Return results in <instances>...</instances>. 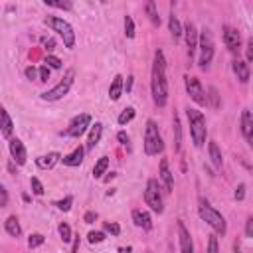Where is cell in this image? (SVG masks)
Instances as JSON below:
<instances>
[{"label":"cell","instance_id":"obj_52","mask_svg":"<svg viewBox=\"0 0 253 253\" xmlns=\"http://www.w3.org/2000/svg\"><path fill=\"white\" fill-rule=\"evenodd\" d=\"M130 85H132V77H128V81H126V85H125V87H126V91L130 89Z\"/></svg>","mask_w":253,"mask_h":253},{"label":"cell","instance_id":"obj_46","mask_svg":"<svg viewBox=\"0 0 253 253\" xmlns=\"http://www.w3.org/2000/svg\"><path fill=\"white\" fill-rule=\"evenodd\" d=\"M245 235L253 237V217H247V221H245Z\"/></svg>","mask_w":253,"mask_h":253},{"label":"cell","instance_id":"obj_12","mask_svg":"<svg viewBox=\"0 0 253 253\" xmlns=\"http://www.w3.org/2000/svg\"><path fill=\"white\" fill-rule=\"evenodd\" d=\"M8 148H10V154H12V160L18 164V166H24L26 160H28V152H26V146L20 138H10L8 142Z\"/></svg>","mask_w":253,"mask_h":253},{"label":"cell","instance_id":"obj_36","mask_svg":"<svg viewBox=\"0 0 253 253\" xmlns=\"http://www.w3.org/2000/svg\"><path fill=\"white\" fill-rule=\"evenodd\" d=\"M125 36L134 38V22H132L130 16H125Z\"/></svg>","mask_w":253,"mask_h":253},{"label":"cell","instance_id":"obj_54","mask_svg":"<svg viewBox=\"0 0 253 253\" xmlns=\"http://www.w3.org/2000/svg\"><path fill=\"white\" fill-rule=\"evenodd\" d=\"M101 2H107V0H101Z\"/></svg>","mask_w":253,"mask_h":253},{"label":"cell","instance_id":"obj_31","mask_svg":"<svg viewBox=\"0 0 253 253\" xmlns=\"http://www.w3.org/2000/svg\"><path fill=\"white\" fill-rule=\"evenodd\" d=\"M43 4L59 10H71V0H43Z\"/></svg>","mask_w":253,"mask_h":253},{"label":"cell","instance_id":"obj_10","mask_svg":"<svg viewBox=\"0 0 253 253\" xmlns=\"http://www.w3.org/2000/svg\"><path fill=\"white\" fill-rule=\"evenodd\" d=\"M184 83H186V91H188V95H190L192 101H196L198 105H208L206 89L202 87V83H200L198 77H190V75H186V77H184Z\"/></svg>","mask_w":253,"mask_h":253},{"label":"cell","instance_id":"obj_11","mask_svg":"<svg viewBox=\"0 0 253 253\" xmlns=\"http://www.w3.org/2000/svg\"><path fill=\"white\" fill-rule=\"evenodd\" d=\"M182 34H184L186 45H188V59L192 61L196 55V49H198V30L192 22H188L186 26H182Z\"/></svg>","mask_w":253,"mask_h":253},{"label":"cell","instance_id":"obj_7","mask_svg":"<svg viewBox=\"0 0 253 253\" xmlns=\"http://www.w3.org/2000/svg\"><path fill=\"white\" fill-rule=\"evenodd\" d=\"M144 202L146 206L156 211V213H162L164 210V202H162V192H160V184L156 178H150L146 182V190H144Z\"/></svg>","mask_w":253,"mask_h":253},{"label":"cell","instance_id":"obj_2","mask_svg":"<svg viewBox=\"0 0 253 253\" xmlns=\"http://www.w3.org/2000/svg\"><path fill=\"white\" fill-rule=\"evenodd\" d=\"M186 117H188V123H190V134H192L194 146L202 148V146H204V142H206V136H208L206 117H204L198 109H192V107H188V109H186Z\"/></svg>","mask_w":253,"mask_h":253},{"label":"cell","instance_id":"obj_23","mask_svg":"<svg viewBox=\"0 0 253 253\" xmlns=\"http://www.w3.org/2000/svg\"><path fill=\"white\" fill-rule=\"evenodd\" d=\"M83 154H85V148L77 146V148H73L67 156H63L61 160H63V164H65V166H79V164L83 162Z\"/></svg>","mask_w":253,"mask_h":253},{"label":"cell","instance_id":"obj_22","mask_svg":"<svg viewBox=\"0 0 253 253\" xmlns=\"http://www.w3.org/2000/svg\"><path fill=\"white\" fill-rule=\"evenodd\" d=\"M123 89H125L123 75H115L113 81H111V87H109V97H111V101H119L121 95H123Z\"/></svg>","mask_w":253,"mask_h":253},{"label":"cell","instance_id":"obj_15","mask_svg":"<svg viewBox=\"0 0 253 253\" xmlns=\"http://www.w3.org/2000/svg\"><path fill=\"white\" fill-rule=\"evenodd\" d=\"M178 237H180V251L192 253L194 251V245H192V239H190V233H188L184 221H178Z\"/></svg>","mask_w":253,"mask_h":253},{"label":"cell","instance_id":"obj_28","mask_svg":"<svg viewBox=\"0 0 253 253\" xmlns=\"http://www.w3.org/2000/svg\"><path fill=\"white\" fill-rule=\"evenodd\" d=\"M172 125H174V150L180 152V146H182V128H180V121H178L176 115L172 119Z\"/></svg>","mask_w":253,"mask_h":253},{"label":"cell","instance_id":"obj_33","mask_svg":"<svg viewBox=\"0 0 253 253\" xmlns=\"http://www.w3.org/2000/svg\"><path fill=\"white\" fill-rule=\"evenodd\" d=\"M71 204H73V198H71V196H65V198L59 200V202H53V206H55L57 210H61V211H69V210H71Z\"/></svg>","mask_w":253,"mask_h":253},{"label":"cell","instance_id":"obj_1","mask_svg":"<svg viewBox=\"0 0 253 253\" xmlns=\"http://www.w3.org/2000/svg\"><path fill=\"white\" fill-rule=\"evenodd\" d=\"M150 91L152 101L158 107H164L168 103V81H166V59L160 49L154 51L152 71H150Z\"/></svg>","mask_w":253,"mask_h":253},{"label":"cell","instance_id":"obj_47","mask_svg":"<svg viewBox=\"0 0 253 253\" xmlns=\"http://www.w3.org/2000/svg\"><path fill=\"white\" fill-rule=\"evenodd\" d=\"M42 43H43V47H45L47 51H51V49L55 47V42H53L51 38H42Z\"/></svg>","mask_w":253,"mask_h":253},{"label":"cell","instance_id":"obj_3","mask_svg":"<svg viewBox=\"0 0 253 253\" xmlns=\"http://www.w3.org/2000/svg\"><path fill=\"white\" fill-rule=\"evenodd\" d=\"M162 150H164V142H162L158 125L152 119H148L146 121V128H144V152L148 156H156Z\"/></svg>","mask_w":253,"mask_h":253},{"label":"cell","instance_id":"obj_8","mask_svg":"<svg viewBox=\"0 0 253 253\" xmlns=\"http://www.w3.org/2000/svg\"><path fill=\"white\" fill-rule=\"evenodd\" d=\"M73 77H75V71H73V69H69V71L65 73V77H63L57 85H53L49 91L42 93V99H43V101H57V99L65 97V95L69 93L71 85H73Z\"/></svg>","mask_w":253,"mask_h":253},{"label":"cell","instance_id":"obj_16","mask_svg":"<svg viewBox=\"0 0 253 253\" xmlns=\"http://www.w3.org/2000/svg\"><path fill=\"white\" fill-rule=\"evenodd\" d=\"M231 69H233L235 77H237L241 83H247V81H249V75H251V71H249V63H247V61L235 59V61L231 63Z\"/></svg>","mask_w":253,"mask_h":253},{"label":"cell","instance_id":"obj_5","mask_svg":"<svg viewBox=\"0 0 253 253\" xmlns=\"http://www.w3.org/2000/svg\"><path fill=\"white\" fill-rule=\"evenodd\" d=\"M43 22H45V26H49L53 32H57L61 36L65 47H69V49L75 47V32L69 22H65L63 18H55V16H47Z\"/></svg>","mask_w":253,"mask_h":253},{"label":"cell","instance_id":"obj_27","mask_svg":"<svg viewBox=\"0 0 253 253\" xmlns=\"http://www.w3.org/2000/svg\"><path fill=\"white\" fill-rule=\"evenodd\" d=\"M144 12H146L148 20H150L154 26H158V24H160V16H158V10H156L154 0H144Z\"/></svg>","mask_w":253,"mask_h":253},{"label":"cell","instance_id":"obj_43","mask_svg":"<svg viewBox=\"0 0 253 253\" xmlns=\"http://www.w3.org/2000/svg\"><path fill=\"white\" fill-rule=\"evenodd\" d=\"M208 251H211V253H217V251H219V247H217V237H215V235H210Z\"/></svg>","mask_w":253,"mask_h":253},{"label":"cell","instance_id":"obj_32","mask_svg":"<svg viewBox=\"0 0 253 253\" xmlns=\"http://www.w3.org/2000/svg\"><path fill=\"white\" fill-rule=\"evenodd\" d=\"M57 231H59V235H61V241L63 243H67V241H71V227H69V223H59V227H57Z\"/></svg>","mask_w":253,"mask_h":253},{"label":"cell","instance_id":"obj_13","mask_svg":"<svg viewBox=\"0 0 253 253\" xmlns=\"http://www.w3.org/2000/svg\"><path fill=\"white\" fill-rule=\"evenodd\" d=\"M223 43L227 45L229 51L235 53L241 47V36H239V32L235 28H231V26H223Z\"/></svg>","mask_w":253,"mask_h":253},{"label":"cell","instance_id":"obj_44","mask_svg":"<svg viewBox=\"0 0 253 253\" xmlns=\"http://www.w3.org/2000/svg\"><path fill=\"white\" fill-rule=\"evenodd\" d=\"M4 206H8V192H6V188L0 184V208H4Z\"/></svg>","mask_w":253,"mask_h":253},{"label":"cell","instance_id":"obj_29","mask_svg":"<svg viewBox=\"0 0 253 253\" xmlns=\"http://www.w3.org/2000/svg\"><path fill=\"white\" fill-rule=\"evenodd\" d=\"M107 168H109V158H107V156H101V158L95 162V166H93V176H95V178H101V176L107 172Z\"/></svg>","mask_w":253,"mask_h":253},{"label":"cell","instance_id":"obj_49","mask_svg":"<svg viewBox=\"0 0 253 253\" xmlns=\"http://www.w3.org/2000/svg\"><path fill=\"white\" fill-rule=\"evenodd\" d=\"M95 219H97V213H95V211H87V213L83 215V221H85V223H93Z\"/></svg>","mask_w":253,"mask_h":253},{"label":"cell","instance_id":"obj_45","mask_svg":"<svg viewBox=\"0 0 253 253\" xmlns=\"http://www.w3.org/2000/svg\"><path fill=\"white\" fill-rule=\"evenodd\" d=\"M117 138H119V142H121L123 146H128V142H130V138H128V134H126L125 130H121V132L117 134Z\"/></svg>","mask_w":253,"mask_h":253},{"label":"cell","instance_id":"obj_35","mask_svg":"<svg viewBox=\"0 0 253 253\" xmlns=\"http://www.w3.org/2000/svg\"><path fill=\"white\" fill-rule=\"evenodd\" d=\"M43 241H45V237H43L42 233H32V235L28 237V245H30L32 249H34V247H40Z\"/></svg>","mask_w":253,"mask_h":253},{"label":"cell","instance_id":"obj_42","mask_svg":"<svg viewBox=\"0 0 253 253\" xmlns=\"http://www.w3.org/2000/svg\"><path fill=\"white\" fill-rule=\"evenodd\" d=\"M233 198H235L237 202H241V200L245 198V184H239V186L235 188V192H233Z\"/></svg>","mask_w":253,"mask_h":253},{"label":"cell","instance_id":"obj_53","mask_svg":"<svg viewBox=\"0 0 253 253\" xmlns=\"http://www.w3.org/2000/svg\"><path fill=\"white\" fill-rule=\"evenodd\" d=\"M170 4H172V6H174V4H176V0H170Z\"/></svg>","mask_w":253,"mask_h":253},{"label":"cell","instance_id":"obj_38","mask_svg":"<svg viewBox=\"0 0 253 253\" xmlns=\"http://www.w3.org/2000/svg\"><path fill=\"white\" fill-rule=\"evenodd\" d=\"M87 239H89V243H101V241H105V231H89Z\"/></svg>","mask_w":253,"mask_h":253},{"label":"cell","instance_id":"obj_30","mask_svg":"<svg viewBox=\"0 0 253 253\" xmlns=\"http://www.w3.org/2000/svg\"><path fill=\"white\" fill-rule=\"evenodd\" d=\"M134 115H136V111L132 109V107H126V109H123V113L119 115V125H126V123H130L132 119H134Z\"/></svg>","mask_w":253,"mask_h":253},{"label":"cell","instance_id":"obj_9","mask_svg":"<svg viewBox=\"0 0 253 253\" xmlns=\"http://www.w3.org/2000/svg\"><path fill=\"white\" fill-rule=\"evenodd\" d=\"M91 126V115L87 113H81V115H75L69 123V126L65 128V136H73V138H79L87 128Z\"/></svg>","mask_w":253,"mask_h":253},{"label":"cell","instance_id":"obj_51","mask_svg":"<svg viewBox=\"0 0 253 253\" xmlns=\"http://www.w3.org/2000/svg\"><path fill=\"white\" fill-rule=\"evenodd\" d=\"M77 249H79V235H75V241L71 245V251H77Z\"/></svg>","mask_w":253,"mask_h":253},{"label":"cell","instance_id":"obj_41","mask_svg":"<svg viewBox=\"0 0 253 253\" xmlns=\"http://www.w3.org/2000/svg\"><path fill=\"white\" fill-rule=\"evenodd\" d=\"M38 77H40L42 83H45V81L49 79V67H47V65H42V67L38 69Z\"/></svg>","mask_w":253,"mask_h":253},{"label":"cell","instance_id":"obj_50","mask_svg":"<svg viewBox=\"0 0 253 253\" xmlns=\"http://www.w3.org/2000/svg\"><path fill=\"white\" fill-rule=\"evenodd\" d=\"M26 77H28V79H36V77H38L36 67H26Z\"/></svg>","mask_w":253,"mask_h":253},{"label":"cell","instance_id":"obj_26","mask_svg":"<svg viewBox=\"0 0 253 253\" xmlns=\"http://www.w3.org/2000/svg\"><path fill=\"white\" fill-rule=\"evenodd\" d=\"M168 30H170V36L174 38V42H178L182 36V24L174 14H170V18H168Z\"/></svg>","mask_w":253,"mask_h":253},{"label":"cell","instance_id":"obj_40","mask_svg":"<svg viewBox=\"0 0 253 253\" xmlns=\"http://www.w3.org/2000/svg\"><path fill=\"white\" fill-rule=\"evenodd\" d=\"M45 65L47 67H53V69H61V61L55 55H45Z\"/></svg>","mask_w":253,"mask_h":253},{"label":"cell","instance_id":"obj_34","mask_svg":"<svg viewBox=\"0 0 253 253\" xmlns=\"http://www.w3.org/2000/svg\"><path fill=\"white\" fill-rule=\"evenodd\" d=\"M208 93H210V95H206L208 103H211V107L217 109V107H219V95H217V89H215V87H210Z\"/></svg>","mask_w":253,"mask_h":253},{"label":"cell","instance_id":"obj_37","mask_svg":"<svg viewBox=\"0 0 253 253\" xmlns=\"http://www.w3.org/2000/svg\"><path fill=\"white\" fill-rule=\"evenodd\" d=\"M103 229H105L107 233H111V235H119V233H121V225L115 223V221H105V223H103Z\"/></svg>","mask_w":253,"mask_h":253},{"label":"cell","instance_id":"obj_39","mask_svg":"<svg viewBox=\"0 0 253 253\" xmlns=\"http://www.w3.org/2000/svg\"><path fill=\"white\" fill-rule=\"evenodd\" d=\"M30 186H32V192L36 196H42L43 194V184L38 180V178H30Z\"/></svg>","mask_w":253,"mask_h":253},{"label":"cell","instance_id":"obj_18","mask_svg":"<svg viewBox=\"0 0 253 253\" xmlns=\"http://www.w3.org/2000/svg\"><path fill=\"white\" fill-rule=\"evenodd\" d=\"M132 221L136 227H142V229H152V217L148 211L144 210H132Z\"/></svg>","mask_w":253,"mask_h":253},{"label":"cell","instance_id":"obj_21","mask_svg":"<svg viewBox=\"0 0 253 253\" xmlns=\"http://www.w3.org/2000/svg\"><path fill=\"white\" fill-rule=\"evenodd\" d=\"M12 130H14V123H12L10 115H8V111L0 105V132L8 138V136L12 134Z\"/></svg>","mask_w":253,"mask_h":253},{"label":"cell","instance_id":"obj_17","mask_svg":"<svg viewBox=\"0 0 253 253\" xmlns=\"http://www.w3.org/2000/svg\"><path fill=\"white\" fill-rule=\"evenodd\" d=\"M160 180H162L166 192H172L174 190V178H172V172H170V166H168V160L166 158L160 160Z\"/></svg>","mask_w":253,"mask_h":253},{"label":"cell","instance_id":"obj_19","mask_svg":"<svg viewBox=\"0 0 253 253\" xmlns=\"http://www.w3.org/2000/svg\"><path fill=\"white\" fill-rule=\"evenodd\" d=\"M101 134H103V123H95V125H91V130H89V138H87V146H85V150H93V148L99 144Z\"/></svg>","mask_w":253,"mask_h":253},{"label":"cell","instance_id":"obj_20","mask_svg":"<svg viewBox=\"0 0 253 253\" xmlns=\"http://www.w3.org/2000/svg\"><path fill=\"white\" fill-rule=\"evenodd\" d=\"M59 152H49V154H43V156H38L36 158V164L42 168V170H49V168H53L57 162H59Z\"/></svg>","mask_w":253,"mask_h":253},{"label":"cell","instance_id":"obj_25","mask_svg":"<svg viewBox=\"0 0 253 253\" xmlns=\"http://www.w3.org/2000/svg\"><path fill=\"white\" fill-rule=\"evenodd\" d=\"M208 150H210V160H211V164H213L215 168H221L223 158H221V152H219L217 142H215V140H211V142H210V146H208Z\"/></svg>","mask_w":253,"mask_h":253},{"label":"cell","instance_id":"obj_14","mask_svg":"<svg viewBox=\"0 0 253 253\" xmlns=\"http://www.w3.org/2000/svg\"><path fill=\"white\" fill-rule=\"evenodd\" d=\"M241 132H243V138L247 144H253V117H251V111L249 109H243L241 111Z\"/></svg>","mask_w":253,"mask_h":253},{"label":"cell","instance_id":"obj_48","mask_svg":"<svg viewBox=\"0 0 253 253\" xmlns=\"http://www.w3.org/2000/svg\"><path fill=\"white\" fill-rule=\"evenodd\" d=\"M245 53H247V63L253 61V40H247V49H245Z\"/></svg>","mask_w":253,"mask_h":253},{"label":"cell","instance_id":"obj_6","mask_svg":"<svg viewBox=\"0 0 253 253\" xmlns=\"http://www.w3.org/2000/svg\"><path fill=\"white\" fill-rule=\"evenodd\" d=\"M198 49H200L198 65L202 69H208L213 59V40L208 30H202V34H198Z\"/></svg>","mask_w":253,"mask_h":253},{"label":"cell","instance_id":"obj_24","mask_svg":"<svg viewBox=\"0 0 253 253\" xmlns=\"http://www.w3.org/2000/svg\"><path fill=\"white\" fill-rule=\"evenodd\" d=\"M4 229H6V233L12 235V237H20V235H22V227H20V221H18L16 215H10V217L4 221Z\"/></svg>","mask_w":253,"mask_h":253},{"label":"cell","instance_id":"obj_4","mask_svg":"<svg viewBox=\"0 0 253 253\" xmlns=\"http://www.w3.org/2000/svg\"><path fill=\"white\" fill-rule=\"evenodd\" d=\"M198 211H200V217L213 229V231H217V233H225V229H227V225H225V219H223V215L215 210V208H211L206 200H200V208H198Z\"/></svg>","mask_w":253,"mask_h":253}]
</instances>
